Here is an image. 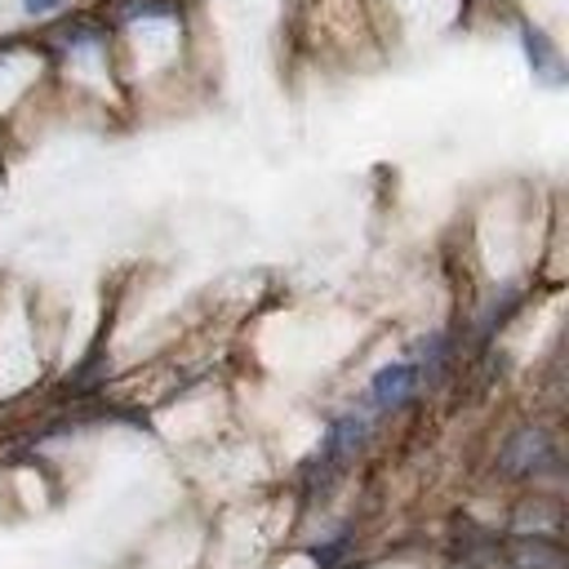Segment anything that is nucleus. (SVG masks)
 Here are the masks:
<instances>
[{"instance_id":"1","label":"nucleus","mask_w":569,"mask_h":569,"mask_svg":"<svg viewBox=\"0 0 569 569\" xmlns=\"http://www.w3.org/2000/svg\"><path fill=\"white\" fill-rule=\"evenodd\" d=\"M418 382H422V369H418L413 360L382 365V369L373 373V382H369V400H373L378 409H396V405H405V400L418 391Z\"/></svg>"},{"instance_id":"2","label":"nucleus","mask_w":569,"mask_h":569,"mask_svg":"<svg viewBox=\"0 0 569 569\" xmlns=\"http://www.w3.org/2000/svg\"><path fill=\"white\" fill-rule=\"evenodd\" d=\"M542 462H551V440H547V431H516V436L502 445V453H498V467H502L507 476H529V471H538Z\"/></svg>"},{"instance_id":"3","label":"nucleus","mask_w":569,"mask_h":569,"mask_svg":"<svg viewBox=\"0 0 569 569\" xmlns=\"http://www.w3.org/2000/svg\"><path fill=\"white\" fill-rule=\"evenodd\" d=\"M360 440H365V418H360V413H342V418L325 431V445H320V458H316V462H320V467H333V462H342Z\"/></svg>"},{"instance_id":"4","label":"nucleus","mask_w":569,"mask_h":569,"mask_svg":"<svg viewBox=\"0 0 569 569\" xmlns=\"http://www.w3.org/2000/svg\"><path fill=\"white\" fill-rule=\"evenodd\" d=\"M511 565L516 569H565V556L547 538H520L511 542Z\"/></svg>"},{"instance_id":"5","label":"nucleus","mask_w":569,"mask_h":569,"mask_svg":"<svg viewBox=\"0 0 569 569\" xmlns=\"http://www.w3.org/2000/svg\"><path fill=\"white\" fill-rule=\"evenodd\" d=\"M58 4H67V0H22V9H27V13H53Z\"/></svg>"}]
</instances>
